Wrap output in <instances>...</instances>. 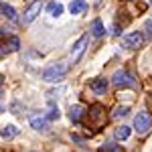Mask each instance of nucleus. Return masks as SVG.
<instances>
[{
    "instance_id": "1",
    "label": "nucleus",
    "mask_w": 152,
    "mask_h": 152,
    "mask_svg": "<svg viewBox=\"0 0 152 152\" xmlns=\"http://www.w3.org/2000/svg\"><path fill=\"white\" fill-rule=\"evenodd\" d=\"M134 130H136V134H140V136H146L148 132L152 130V114L150 112H146V110H142L136 114L134 118Z\"/></svg>"
},
{
    "instance_id": "2",
    "label": "nucleus",
    "mask_w": 152,
    "mask_h": 152,
    "mask_svg": "<svg viewBox=\"0 0 152 152\" xmlns=\"http://www.w3.org/2000/svg\"><path fill=\"white\" fill-rule=\"evenodd\" d=\"M65 73H67V65H63V63L51 65V67H47V69L43 71V81H47V83H59V81H63Z\"/></svg>"
},
{
    "instance_id": "3",
    "label": "nucleus",
    "mask_w": 152,
    "mask_h": 152,
    "mask_svg": "<svg viewBox=\"0 0 152 152\" xmlns=\"http://www.w3.org/2000/svg\"><path fill=\"white\" fill-rule=\"evenodd\" d=\"M112 81H114V85L116 87H136V81H134V77L130 75L126 69H118L116 73H114V77H112Z\"/></svg>"
},
{
    "instance_id": "4",
    "label": "nucleus",
    "mask_w": 152,
    "mask_h": 152,
    "mask_svg": "<svg viewBox=\"0 0 152 152\" xmlns=\"http://www.w3.org/2000/svg\"><path fill=\"white\" fill-rule=\"evenodd\" d=\"M122 45L126 49H140L144 45V35H142L140 31H136V33H130L122 39Z\"/></svg>"
},
{
    "instance_id": "5",
    "label": "nucleus",
    "mask_w": 152,
    "mask_h": 152,
    "mask_svg": "<svg viewBox=\"0 0 152 152\" xmlns=\"http://www.w3.org/2000/svg\"><path fill=\"white\" fill-rule=\"evenodd\" d=\"M41 10H43V2H41V0H35V2H33V4L24 10V14H23V24H31L37 16L41 14Z\"/></svg>"
},
{
    "instance_id": "6",
    "label": "nucleus",
    "mask_w": 152,
    "mask_h": 152,
    "mask_svg": "<svg viewBox=\"0 0 152 152\" xmlns=\"http://www.w3.org/2000/svg\"><path fill=\"white\" fill-rule=\"evenodd\" d=\"M87 41H89V37L87 35H83L75 45H73V51H71V61L73 63H77L79 61V57H81L83 53H85V47H87Z\"/></svg>"
},
{
    "instance_id": "7",
    "label": "nucleus",
    "mask_w": 152,
    "mask_h": 152,
    "mask_svg": "<svg viewBox=\"0 0 152 152\" xmlns=\"http://www.w3.org/2000/svg\"><path fill=\"white\" fill-rule=\"evenodd\" d=\"M31 126L35 130H39V132H45L47 126H49L47 116H31Z\"/></svg>"
},
{
    "instance_id": "8",
    "label": "nucleus",
    "mask_w": 152,
    "mask_h": 152,
    "mask_svg": "<svg viewBox=\"0 0 152 152\" xmlns=\"http://www.w3.org/2000/svg\"><path fill=\"white\" fill-rule=\"evenodd\" d=\"M83 114H85V110H83V105H79V104H75V105L69 107V118H71V122H75V124L81 122Z\"/></svg>"
},
{
    "instance_id": "9",
    "label": "nucleus",
    "mask_w": 152,
    "mask_h": 152,
    "mask_svg": "<svg viewBox=\"0 0 152 152\" xmlns=\"http://www.w3.org/2000/svg\"><path fill=\"white\" fill-rule=\"evenodd\" d=\"M91 89H94L97 95H104L105 91H107V81H105L104 77H97V79L91 81Z\"/></svg>"
},
{
    "instance_id": "10",
    "label": "nucleus",
    "mask_w": 152,
    "mask_h": 152,
    "mask_svg": "<svg viewBox=\"0 0 152 152\" xmlns=\"http://www.w3.org/2000/svg\"><path fill=\"white\" fill-rule=\"evenodd\" d=\"M104 116H105L104 114V105L94 104L91 107H89V120H91V122H99Z\"/></svg>"
},
{
    "instance_id": "11",
    "label": "nucleus",
    "mask_w": 152,
    "mask_h": 152,
    "mask_svg": "<svg viewBox=\"0 0 152 152\" xmlns=\"http://www.w3.org/2000/svg\"><path fill=\"white\" fill-rule=\"evenodd\" d=\"M87 10V2L85 0H73L69 4V12L71 14H81V12Z\"/></svg>"
},
{
    "instance_id": "12",
    "label": "nucleus",
    "mask_w": 152,
    "mask_h": 152,
    "mask_svg": "<svg viewBox=\"0 0 152 152\" xmlns=\"http://www.w3.org/2000/svg\"><path fill=\"white\" fill-rule=\"evenodd\" d=\"M0 14L4 18H8V20H16V10L10 4H0Z\"/></svg>"
},
{
    "instance_id": "13",
    "label": "nucleus",
    "mask_w": 152,
    "mask_h": 152,
    "mask_svg": "<svg viewBox=\"0 0 152 152\" xmlns=\"http://www.w3.org/2000/svg\"><path fill=\"white\" fill-rule=\"evenodd\" d=\"M105 28H104V23H102V18H95L94 23H91V35L95 39H99V37H104Z\"/></svg>"
},
{
    "instance_id": "14",
    "label": "nucleus",
    "mask_w": 152,
    "mask_h": 152,
    "mask_svg": "<svg viewBox=\"0 0 152 152\" xmlns=\"http://www.w3.org/2000/svg\"><path fill=\"white\" fill-rule=\"evenodd\" d=\"M47 10H49V14H51V16H55V18H57V16H61V14H63V4H61V2H49Z\"/></svg>"
},
{
    "instance_id": "15",
    "label": "nucleus",
    "mask_w": 152,
    "mask_h": 152,
    "mask_svg": "<svg viewBox=\"0 0 152 152\" xmlns=\"http://www.w3.org/2000/svg\"><path fill=\"white\" fill-rule=\"evenodd\" d=\"M0 136L2 138H14V136H18V128L16 126H4V128H0Z\"/></svg>"
},
{
    "instance_id": "16",
    "label": "nucleus",
    "mask_w": 152,
    "mask_h": 152,
    "mask_svg": "<svg viewBox=\"0 0 152 152\" xmlns=\"http://www.w3.org/2000/svg\"><path fill=\"white\" fill-rule=\"evenodd\" d=\"M114 136H116V140H128L130 128L128 126H118V128L114 130Z\"/></svg>"
},
{
    "instance_id": "17",
    "label": "nucleus",
    "mask_w": 152,
    "mask_h": 152,
    "mask_svg": "<svg viewBox=\"0 0 152 152\" xmlns=\"http://www.w3.org/2000/svg\"><path fill=\"white\" fill-rule=\"evenodd\" d=\"M102 152H122V146L116 142H105L102 146Z\"/></svg>"
},
{
    "instance_id": "18",
    "label": "nucleus",
    "mask_w": 152,
    "mask_h": 152,
    "mask_svg": "<svg viewBox=\"0 0 152 152\" xmlns=\"http://www.w3.org/2000/svg\"><path fill=\"white\" fill-rule=\"evenodd\" d=\"M6 49H8V51H18V49H20V41H18L16 37L6 39Z\"/></svg>"
},
{
    "instance_id": "19",
    "label": "nucleus",
    "mask_w": 152,
    "mask_h": 152,
    "mask_svg": "<svg viewBox=\"0 0 152 152\" xmlns=\"http://www.w3.org/2000/svg\"><path fill=\"white\" fill-rule=\"evenodd\" d=\"M128 112H130L128 105H118L114 110V114H112V118H124V116H128Z\"/></svg>"
},
{
    "instance_id": "20",
    "label": "nucleus",
    "mask_w": 152,
    "mask_h": 152,
    "mask_svg": "<svg viewBox=\"0 0 152 152\" xmlns=\"http://www.w3.org/2000/svg\"><path fill=\"white\" fill-rule=\"evenodd\" d=\"M59 118H61L59 107L55 104H51V110H49V114H47V120H59Z\"/></svg>"
},
{
    "instance_id": "21",
    "label": "nucleus",
    "mask_w": 152,
    "mask_h": 152,
    "mask_svg": "<svg viewBox=\"0 0 152 152\" xmlns=\"http://www.w3.org/2000/svg\"><path fill=\"white\" fill-rule=\"evenodd\" d=\"M146 28H148V35L152 37V20H148V23H146Z\"/></svg>"
},
{
    "instance_id": "22",
    "label": "nucleus",
    "mask_w": 152,
    "mask_h": 152,
    "mask_svg": "<svg viewBox=\"0 0 152 152\" xmlns=\"http://www.w3.org/2000/svg\"><path fill=\"white\" fill-rule=\"evenodd\" d=\"M2 57H4V51H2V49H0V59H2Z\"/></svg>"
},
{
    "instance_id": "23",
    "label": "nucleus",
    "mask_w": 152,
    "mask_h": 152,
    "mask_svg": "<svg viewBox=\"0 0 152 152\" xmlns=\"http://www.w3.org/2000/svg\"><path fill=\"white\" fill-rule=\"evenodd\" d=\"M2 112H4V107H2V105H0V114H2Z\"/></svg>"
},
{
    "instance_id": "24",
    "label": "nucleus",
    "mask_w": 152,
    "mask_h": 152,
    "mask_svg": "<svg viewBox=\"0 0 152 152\" xmlns=\"http://www.w3.org/2000/svg\"><path fill=\"white\" fill-rule=\"evenodd\" d=\"M0 83H2V75H0Z\"/></svg>"
}]
</instances>
